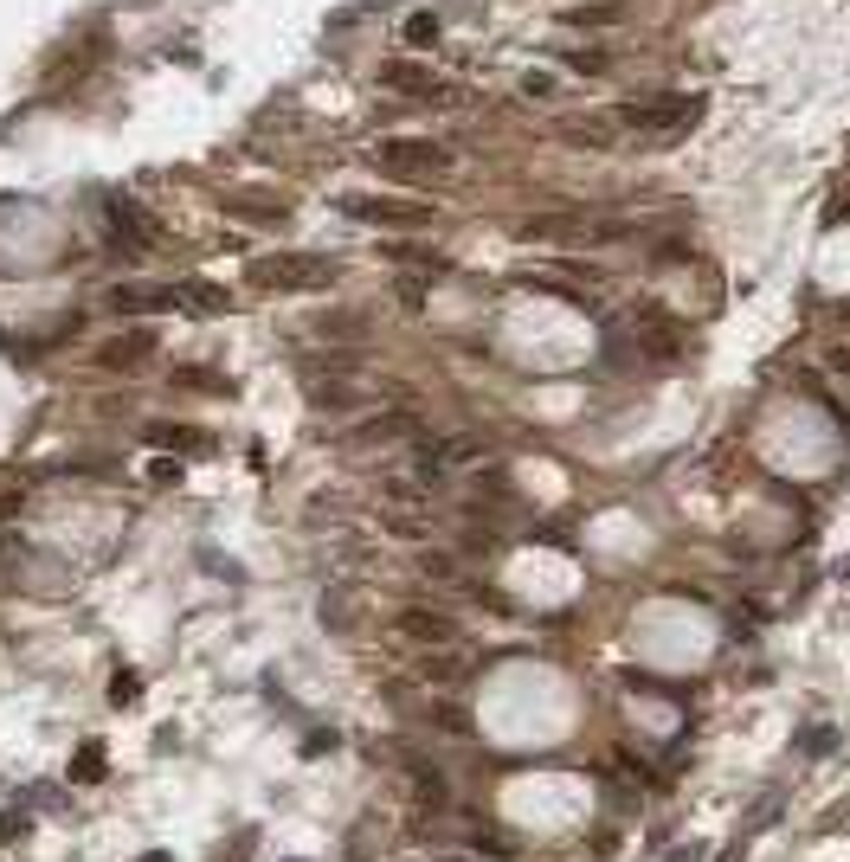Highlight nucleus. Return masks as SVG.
Instances as JSON below:
<instances>
[{
  "label": "nucleus",
  "mask_w": 850,
  "mask_h": 862,
  "mask_svg": "<svg viewBox=\"0 0 850 862\" xmlns=\"http://www.w3.org/2000/svg\"><path fill=\"white\" fill-rule=\"evenodd\" d=\"M393 766L406 772V792H412V805H419V811H432V818H439V811L451 805V785H445V772H439L432 759H419L412 747H393Z\"/></svg>",
  "instance_id": "obj_6"
},
{
  "label": "nucleus",
  "mask_w": 850,
  "mask_h": 862,
  "mask_svg": "<svg viewBox=\"0 0 850 862\" xmlns=\"http://www.w3.org/2000/svg\"><path fill=\"white\" fill-rule=\"evenodd\" d=\"M567 33H599V26H612V20H625V7L618 0H567V7L554 14Z\"/></svg>",
  "instance_id": "obj_13"
},
{
  "label": "nucleus",
  "mask_w": 850,
  "mask_h": 862,
  "mask_svg": "<svg viewBox=\"0 0 850 862\" xmlns=\"http://www.w3.org/2000/svg\"><path fill=\"white\" fill-rule=\"evenodd\" d=\"M142 438H149V445H162V451L174 445V451H187V457H200V451H206V438H200L193 425H168V418H155L149 431H142Z\"/></svg>",
  "instance_id": "obj_19"
},
{
  "label": "nucleus",
  "mask_w": 850,
  "mask_h": 862,
  "mask_svg": "<svg viewBox=\"0 0 850 862\" xmlns=\"http://www.w3.org/2000/svg\"><path fill=\"white\" fill-rule=\"evenodd\" d=\"M26 830H33V818H26V811H7V818H0V843H20Z\"/></svg>",
  "instance_id": "obj_31"
},
{
  "label": "nucleus",
  "mask_w": 850,
  "mask_h": 862,
  "mask_svg": "<svg viewBox=\"0 0 850 862\" xmlns=\"http://www.w3.org/2000/svg\"><path fill=\"white\" fill-rule=\"evenodd\" d=\"M419 573H425V580H458V560L439 553V547H425V553H419Z\"/></svg>",
  "instance_id": "obj_27"
},
{
  "label": "nucleus",
  "mask_w": 850,
  "mask_h": 862,
  "mask_svg": "<svg viewBox=\"0 0 850 862\" xmlns=\"http://www.w3.org/2000/svg\"><path fill=\"white\" fill-rule=\"evenodd\" d=\"M220 212H232V220H258V226L291 220V206H283V200H264V193H220Z\"/></svg>",
  "instance_id": "obj_15"
},
{
  "label": "nucleus",
  "mask_w": 850,
  "mask_h": 862,
  "mask_svg": "<svg viewBox=\"0 0 850 862\" xmlns=\"http://www.w3.org/2000/svg\"><path fill=\"white\" fill-rule=\"evenodd\" d=\"M110 245H116L123 258H149V251L162 245V226H155L135 200L116 193V200H110Z\"/></svg>",
  "instance_id": "obj_5"
},
{
  "label": "nucleus",
  "mask_w": 850,
  "mask_h": 862,
  "mask_svg": "<svg viewBox=\"0 0 850 862\" xmlns=\"http://www.w3.org/2000/svg\"><path fill=\"white\" fill-rule=\"evenodd\" d=\"M393 631H400L406 643H419V651H445V643H458V618L439 612V605H406V612L393 618Z\"/></svg>",
  "instance_id": "obj_7"
},
{
  "label": "nucleus",
  "mask_w": 850,
  "mask_h": 862,
  "mask_svg": "<svg viewBox=\"0 0 850 862\" xmlns=\"http://www.w3.org/2000/svg\"><path fill=\"white\" fill-rule=\"evenodd\" d=\"M155 309H174V290H162V283H116L110 290V316H155Z\"/></svg>",
  "instance_id": "obj_12"
},
{
  "label": "nucleus",
  "mask_w": 850,
  "mask_h": 862,
  "mask_svg": "<svg viewBox=\"0 0 850 862\" xmlns=\"http://www.w3.org/2000/svg\"><path fill=\"white\" fill-rule=\"evenodd\" d=\"M335 270L341 264L322 258V251H264V258L245 264V277L258 283V290H271V297H283V290H329Z\"/></svg>",
  "instance_id": "obj_1"
},
{
  "label": "nucleus",
  "mask_w": 850,
  "mask_h": 862,
  "mask_svg": "<svg viewBox=\"0 0 850 862\" xmlns=\"http://www.w3.org/2000/svg\"><path fill=\"white\" fill-rule=\"evenodd\" d=\"M554 58L567 71H606V52H593V45H554Z\"/></svg>",
  "instance_id": "obj_23"
},
{
  "label": "nucleus",
  "mask_w": 850,
  "mask_h": 862,
  "mask_svg": "<svg viewBox=\"0 0 850 862\" xmlns=\"http://www.w3.org/2000/svg\"><path fill=\"white\" fill-rule=\"evenodd\" d=\"M406 39H412V45H432V39H439V20H432V14H412V20H406Z\"/></svg>",
  "instance_id": "obj_28"
},
{
  "label": "nucleus",
  "mask_w": 850,
  "mask_h": 862,
  "mask_svg": "<svg viewBox=\"0 0 850 862\" xmlns=\"http://www.w3.org/2000/svg\"><path fill=\"white\" fill-rule=\"evenodd\" d=\"M464 676H470V657H458L451 643H445V651H425V657H419V682L451 689V682H464Z\"/></svg>",
  "instance_id": "obj_17"
},
{
  "label": "nucleus",
  "mask_w": 850,
  "mask_h": 862,
  "mask_svg": "<svg viewBox=\"0 0 850 862\" xmlns=\"http://www.w3.org/2000/svg\"><path fill=\"white\" fill-rule=\"evenodd\" d=\"M779 805H786V792H779V785H766V798H754V811H747V830H766V824L779 818Z\"/></svg>",
  "instance_id": "obj_25"
},
{
  "label": "nucleus",
  "mask_w": 850,
  "mask_h": 862,
  "mask_svg": "<svg viewBox=\"0 0 850 862\" xmlns=\"http://www.w3.org/2000/svg\"><path fill=\"white\" fill-rule=\"evenodd\" d=\"M149 483H162V489H174V483H181V464H155V470H149Z\"/></svg>",
  "instance_id": "obj_35"
},
{
  "label": "nucleus",
  "mask_w": 850,
  "mask_h": 862,
  "mask_svg": "<svg viewBox=\"0 0 850 862\" xmlns=\"http://www.w3.org/2000/svg\"><path fill=\"white\" fill-rule=\"evenodd\" d=\"M387 528H393V534H406V541H425V534H432V515L406 509V502H387Z\"/></svg>",
  "instance_id": "obj_22"
},
{
  "label": "nucleus",
  "mask_w": 850,
  "mask_h": 862,
  "mask_svg": "<svg viewBox=\"0 0 850 862\" xmlns=\"http://www.w3.org/2000/svg\"><path fill=\"white\" fill-rule=\"evenodd\" d=\"M341 212L374 226H432V200H406V193H348Z\"/></svg>",
  "instance_id": "obj_3"
},
{
  "label": "nucleus",
  "mask_w": 850,
  "mask_h": 862,
  "mask_svg": "<svg viewBox=\"0 0 850 862\" xmlns=\"http://www.w3.org/2000/svg\"><path fill=\"white\" fill-rule=\"evenodd\" d=\"M381 258H387V264H406V270H451V258H445V251L419 245V239H400V245H387Z\"/></svg>",
  "instance_id": "obj_18"
},
{
  "label": "nucleus",
  "mask_w": 850,
  "mask_h": 862,
  "mask_svg": "<svg viewBox=\"0 0 850 862\" xmlns=\"http://www.w3.org/2000/svg\"><path fill=\"white\" fill-rule=\"evenodd\" d=\"M381 84L400 91V97H425V103H458V91H451L445 78H432V71H419V64H387Z\"/></svg>",
  "instance_id": "obj_10"
},
{
  "label": "nucleus",
  "mask_w": 850,
  "mask_h": 862,
  "mask_svg": "<svg viewBox=\"0 0 850 862\" xmlns=\"http://www.w3.org/2000/svg\"><path fill=\"white\" fill-rule=\"evenodd\" d=\"M174 309H187V316H226L232 297L220 290V283H174Z\"/></svg>",
  "instance_id": "obj_16"
},
{
  "label": "nucleus",
  "mask_w": 850,
  "mask_h": 862,
  "mask_svg": "<svg viewBox=\"0 0 850 862\" xmlns=\"http://www.w3.org/2000/svg\"><path fill=\"white\" fill-rule=\"evenodd\" d=\"M702 116V97H631L625 110H618V122H631V129H664V135H683L689 122Z\"/></svg>",
  "instance_id": "obj_4"
},
{
  "label": "nucleus",
  "mask_w": 850,
  "mask_h": 862,
  "mask_svg": "<svg viewBox=\"0 0 850 862\" xmlns=\"http://www.w3.org/2000/svg\"><path fill=\"white\" fill-rule=\"evenodd\" d=\"M297 753H303V759H322V753H335V734H329V728H316V734H310Z\"/></svg>",
  "instance_id": "obj_32"
},
{
  "label": "nucleus",
  "mask_w": 850,
  "mask_h": 862,
  "mask_svg": "<svg viewBox=\"0 0 850 862\" xmlns=\"http://www.w3.org/2000/svg\"><path fill=\"white\" fill-rule=\"evenodd\" d=\"M135 701H142V676H135V670H116V676H110V708H135Z\"/></svg>",
  "instance_id": "obj_24"
},
{
  "label": "nucleus",
  "mask_w": 850,
  "mask_h": 862,
  "mask_svg": "<svg viewBox=\"0 0 850 862\" xmlns=\"http://www.w3.org/2000/svg\"><path fill=\"white\" fill-rule=\"evenodd\" d=\"M831 747H837V734H831V728H812V734H806V753H812V759H825Z\"/></svg>",
  "instance_id": "obj_34"
},
{
  "label": "nucleus",
  "mask_w": 850,
  "mask_h": 862,
  "mask_svg": "<svg viewBox=\"0 0 850 862\" xmlns=\"http://www.w3.org/2000/svg\"><path fill=\"white\" fill-rule=\"evenodd\" d=\"M91 361H97L104 374H129V367H142V361H155V328H116L110 341H97Z\"/></svg>",
  "instance_id": "obj_8"
},
{
  "label": "nucleus",
  "mask_w": 850,
  "mask_h": 862,
  "mask_svg": "<svg viewBox=\"0 0 850 862\" xmlns=\"http://www.w3.org/2000/svg\"><path fill=\"white\" fill-rule=\"evenodd\" d=\"M341 374H361V354H310L303 380H341Z\"/></svg>",
  "instance_id": "obj_21"
},
{
  "label": "nucleus",
  "mask_w": 850,
  "mask_h": 862,
  "mask_svg": "<svg viewBox=\"0 0 850 862\" xmlns=\"http://www.w3.org/2000/svg\"><path fill=\"white\" fill-rule=\"evenodd\" d=\"M638 322H645V328H638V348H645L651 361H677V354H683V328H677L670 309H645Z\"/></svg>",
  "instance_id": "obj_11"
},
{
  "label": "nucleus",
  "mask_w": 850,
  "mask_h": 862,
  "mask_svg": "<svg viewBox=\"0 0 850 862\" xmlns=\"http://www.w3.org/2000/svg\"><path fill=\"white\" fill-rule=\"evenodd\" d=\"M439 862H470V856H439Z\"/></svg>",
  "instance_id": "obj_38"
},
{
  "label": "nucleus",
  "mask_w": 850,
  "mask_h": 862,
  "mask_svg": "<svg viewBox=\"0 0 850 862\" xmlns=\"http://www.w3.org/2000/svg\"><path fill=\"white\" fill-rule=\"evenodd\" d=\"M425 283H432V277H400V283H393V297L419 309V303H425Z\"/></svg>",
  "instance_id": "obj_30"
},
{
  "label": "nucleus",
  "mask_w": 850,
  "mask_h": 862,
  "mask_svg": "<svg viewBox=\"0 0 850 862\" xmlns=\"http://www.w3.org/2000/svg\"><path fill=\"white\" fill-rule=\"evenodd\" d=\"M664 862H702V843H683V849H670Z\"/></svg>",
  "instance_id": "obj_36"
},
{
  "label": "nucleus",
  "mask_w": 850,
  "mask_h": 862,
  "mask_svg": "<svg viewBox=\"0 0 850 862\" xmlns=\"http://www.w3.org/2000/svg\"><path fill=\"white\" fill-rule=\"evenodd\" d=\"M142 862H174V856H168V849H149V856H142Z\"/></svg>",
  "instance_id": "obj_37"
},
{
  "label": "nucleus",
  "mask_w": 850,
  "mask_h": 862,
  "mask_svg": "<svg viewBox=\"0 0 850 862\" xmlns=\"http://www.w3.org/2000/svg\"><path fill=\"white\" fill-rule=\"evenodd\" d=\"M104 772H110V753H104L97 740H84L78 753H71V785H97Z\"/></svg>",
  "instance_id": "obj_20"
},
{
  "label": "nucleus",
  "mask_w": 850,
  "mask_h": 862,
  "mask_svg": "<svg viewBox=\"0 0 850 862\" xmlns=\"http://www.w3.org/2000/svg\"><path fill=\"white\" fill-rule=\"evenodd\" d=\"M825 367L850 380V341H831V348H825Z\"/></svg>",
  "instance_id": "obj_33"
},
{
  "label": "nucleus",
  "mask_w": 850,
  "mask_h": 862,
  "mask_svg": "<svg viewBox=\"0 0 850 862\" xmlns=\"http://www.w3.org/2000/svg\"><path fill=\"white\" fill-rule=\"evenodd\" d=\"M425 721H439L445 734H470V714H464V708H451V701H432V708H425Z\"/></svg>",
  "instance_id": "obj_26"
},
{
  "label": "nucleus",
  "mask_w": 850,
  "mask_h": 862,
  "mask_svg": "<svg viewBox=\"0 0 850 862\" xmlns=\"http://www.w3.org/2000/svg\"><path fill=\"white\" fill-rule=\"evenodd\" d=\"M374 162L387 174H445L451 168V149L432 135H393V142H374Z\"/></svg>",
  "instance_id": "obj_2"
},
{
  "label": "nucleus",
  "mask_w": 850,
  "mask_h": 862,
  "mask_svg": "<svg viewBox=\"0 0 850 862\" xmlns=\"http://www.w3.org/2000/svg\"><path fill=\"white\" fill-rule=\"evenodd\" d=\"M181 387H193V393H226V380H220V374H206V367H187V374H181Z\"/></svg>",
  "instance_id": "obj_29"
},
{
  "label": "nucleus",
  "mask_w": 850,
  "mask_h": 862,
  "mask_svg": "<svg viewBox=\"0 0 850 862\" xmlns=\"http://www.w3.org/2000/svg\"><path fill=\"white\" fill-rule=\"evenodd\" d=\"M412 431H419V418H412L406 406H387V412L354 418V425H348V438H354V445H400V438H412Z\"/></svg>",
  "instance_id": "obj_9"
},
{
  "label": "nucleus",
  "mask_w": 850,
  "mask_h": 862,
  "mask_svg": "<svg viewBox=\"0 0 850 862\" xmlns=\"http://www.w3.org/2000/svg\"><path fill=\"white\" fill-rule=\"evenodd\" d=\"M554 135L567 142V149H612L618 122H606V116H567V122H554Z\"/></svg>",
  "instance_id": "obj_14"
}]
</instances>
